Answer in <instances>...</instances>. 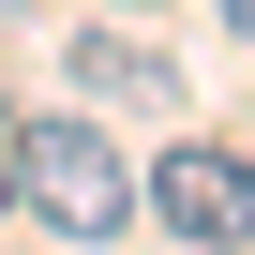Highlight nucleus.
Returning a JSON list of instances; mask_svg holds the SVG:
<instances>
[{"label": "nucleus", "mask_w": 255, "mask_h": 255, "mask_svg": "<svg viewBox=\"0 0 255 255\" xmlns=\"http://www.w3.org/2000/svg\"><path fill=\"white\" fill-rule=\"evenodd\" d=\"M15 210H45L60 240H120L135 225V165L105 150V120H30L15 135Z\"/></svg>", "instance_id": "obj_1"}, {"label": "nucleus", "mask_w": 255, "mask_h": 255, "mask_svg": "<svg viewBox=\"0 0 255 255\" xmlns=\"http://www.w3.org/2000/svg\"><path fill=\"white\" fill-rule=\"evenodd\" d=\"M135 210L165 225V240H195V255H225V240H255V165L240 150H210V135H180L150 180H135Z\"/></svg>", "instance_id": "obj_2"}, {"label": "nucleus", "mask_w": 255, "mask_h": 255, "mask_svg": "<svg viewBox=\"0 0 255 255\" xmlns=\"http://www.w3.org/2000/svg\"><path fill=\"white\" fill-rule=\"evenodd\" d=\"M75 90H105V105H180V75L150 60V45H120V30H75V60H60Z\"/></svg>", "instance_id": "obj_3"}, {"label": "nucleus", "mask_w": 255, "mask_h": 255, "mask_svg": "<svg viewBox=\"0 0 255 255\" xmlns=\"http://www.w3.org/2000/svg\"><path fill=\"white\" fill-rule=\"evenodd\" d=\"M0 225H15V135H0Z\"/></svg>", "instance_id": "obj_4"}, {"label": "nucleus", "mask_w": 255, "mask_h": 255, "mask_svg": "<svg viewBox=\"0 0 255 255\" xmlns=\"http://www.w3.org/2000/svg\"><path fill=\"white\" fill-rule=\"evenodd\" d=\"M225 30H240V45H255V0H225Z\"/></svg>", "instance_id": "obj_5"}]
</instances>
